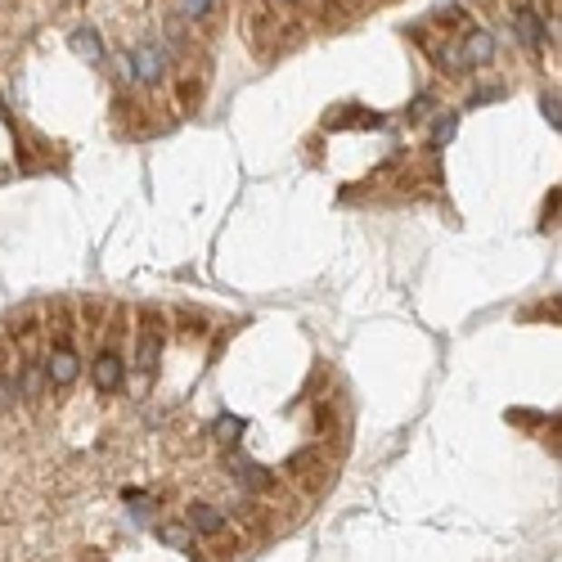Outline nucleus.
I'll return each mask as SVG.
<instances>
[{
    "instance_id": "obj_15",
    "label": "nucleus",
    "mask_w": 562,
    "mask_h": 562,
    "mask_svg": "<svg viewBox=\"0 0 562 562\" xmlns=\"http://www.w3.org/2000/svg\"><path fill=\"white\" fill-rule=\"evenodd\" d=\"M18 405V383H14V373H0V414H9Z\"/></svg>"
},
{
    "instance_id": "obj_2",
    "label": "nucleus",
    "mask_w": 562,
    "mask_h": 562,
    "mask_svg": "<svg viewBox=\"0 0 562 562\" xmlns=\"http://www.w3.org/2000/svg\"><path fill=\"white\" fill-rule=\"evenodd\" d=\"M284 468H288L293 481H306L311 490H325L329 477H334V454H329L325 446H306V450H297Z\"/></svg>"
},
{
    "instance_id": "obj_13",
    "label": "nucleus",
    "mask_w": 562,
    "mask_h": 562,
    "mask_svg": "<svg viewBox=\"0 0 562 562\" xmlns=\"http://www.w3.org/2000/svg\"><path fill=\"white\" fill-rule=\"evenodd\" d=\"M243 428H247V423H243V419H238V414H225V419H217V428H212V432H217V437H221V441H229V446H234V441H238V432H243Z\"/></svg>"
},
{
    "instance_id": "obj_24",
    "label": "nucleus",
    "mask_w": 562,
    "mask_h": 562,
    "mask_svg": "<svg viewBox=\"0 0 562 562\" xmlns=\"http://www.w3.org/2000/svg\"><path fill=\"white\" fill-rule=\"evenodd\" d=\"M288 5H302V0H288Z\"/></svg>"
},
{
    "instance_id": "obj_14",
    "label": "nucleus",
    "mask_w": 562,
    "mask_h": 562,
    "mask_svg": "<svg viewBox=\"0 0 562 562\" xmlns=\"http://www.w3.org/2000/svg\"><path fill=\"white\" fill-rule=\"evenodd\" d=\"M450 140H454V112H441L432 126V149H446Z\"/></svg>"
},
{
    "instance_id": "obj_6",
    "label": "nucleus",
    "mask_w": 562,
    "mask_h": 562,
    "mask_svg": "<svg viewBox=\"0 0 562 562\" xmlns=\"http://www.w3.org/2000/svg\"><path fill=\"white\" fill-rule=\"evenodd\" d=\"M14 383H18V401L36 405V401L50 392V383H45V355H36V351H23V364H18Z\"/></svg>"
},
{
    "instance_id": "obj_5",
    "label": "nucleus",
    "mask_w": 562,
    "mask_h": 562,
    "mask_svg": "<svg viewBox=\"0 0 562 562\" xmlns=\"http://www.w3.org/2000/svg\"><path fill=\"white\" fill-rule=\"evenodd\" d=\"M126 59H131V77L140 86H158L167 77V45H158V41H140Z\"/></svg>"
},
{
    "instance_id": "obj_22",
    "label": "nucleus",
    "mask_w": 562,
    "mask_h": 562,
    "mask_svg": "<svg viewBox=\"0 0 562 562\" xmlns=\"http://www.w3.org/2000/svg\"><path fill=\"white\" fill-rule=\"evenodd\" d=\"M522 5H531V0H513V9H522Z\"/></svg>"
},
{
    "instance_id": "obj_10",
    "label": "nucleus",
    "mask_w": 562,
    "mask_h": 562,
    "mask_svg": "<svg viewBox=\"0 0 562 562\" xmlns=\"http://www.w3.org/2000/svg\"><path fill=\"white\" fill-rule=\"evenodd\" d=\"M229 472H234V481H238L243 490H252V495H266V490L275 486V472L261 468V463H252V459H234Z\"/></svg>"
},
{
    "instance_id": "obj_7",
    "label": "nucleus",
    "mask_w": 562,
    "mask_h": 562,
    "mask_svg": "<svg viewBox=\"0 0 562 562\" xmlns=\"http://www.w3.org/2000/svg\"><path fill=\"white\" fill-rule=\"evenodd\" d=\"M459 54H463V68H468V73H472V68H486V63L495 59V36H490L486 27H463Z\"/></svg>"
},
{
    "instance_id": "obj_9",
    "label": "nucleus",
    "mask_w": 562,
    "mask_h": 562,
    "mask_svg": "<svg viewBox=\"0 0 562 562\" xmlns=\"http://www.w3.org/2000/svg\"><path fill=\"white\" fill-rule=\"evenodd\" d=\"M185 527H189L194 536H203V540H221L225 536V513L217 509V504H208V499H194L189 513H185Z\"/></svg>"
},
{
    "instance_id": "obj_3",
    "label": "nucleus",
    "mask_w": 562,
    "mask_h": 562,
    "mask_svg": "<svg viewBox=\"0 0 562 562\" xmlns=\"http://www.w3.org/2000/svg\"><path fill=\"white\" fill-rule=\"evenodd\" d=\"M91 383H95L100 396H117L126 387V355H121V346H104L100 342V351L91 360Z\"/></svg>"
},
{
    "instance_id": "obj_21",
    "label": "nucleus",
    "mask_w": 562,
    "mask_h": 562,
    "mask_svg": "<svg viewBox=\"0 0 562 562\" xmlns=\"http://www.w3.org/2000/svg\"><path fill=\"white\" fill-rule=\"evenodd\" d=\"M428 109H432V95H419V100L410 104V117H423Z\"/></svg>"
},
{
    "instance_id": "obj_20",
    "label": "nucleus",
    "mask_w": 562,
    "mask_h": 562,
    "mask_svg": "<svg viewBox=\"0 0 562 562\" xmlns=\"http://www.w3.org/2000/svg\"><path fill=\"white\" fill-rule=\"evenodd\" d=\"M490 100H499V91H477V95L468 100V109H481V104H490Z\"/></svg>"
},
{
    "instance_id": "obj_4",
    "label": "nucleus",
    "mask_w": 562,
    "mask_h": 562,
    "mask_svg": "<svg viewBox=\"0 0 562 562\" xmlns=\"http://www.w3.org/2000/svg\"><path fill=\"white\" fill-rule=\"evenodd\" d=\"M77 378H82V351H77V342L50 346V351H45V383H50L54 392H68Z\"/></svg>"
},
{
    "instance_id": "obj_18",
    "label": "nucleus",
    "mask_w": 562,
    "mask_h": 562,
    "mask_svg": "<svg viewBox=\"0 0 562 562\" xmlns=\"http://www.w3.org/2000/svg\"><path fill=\"white\" fill-rule=\"evenodd\" d=\"M540 109H545V121H549V126L558 131V126H562V104H558V95H545V104H540Z\"/></svg>"
},
{
    "instance_id": "obj_23",
    "label": "nucleus",
    "mask_w": 562,
    "mask_h": 562,
    "mask_svg": "<svg viewBox=\"0 0 562 562\" xmlns=\"http://www.w3.org/2000/svg\"><path fill=\"white\" fill-rule=\"evenodd\" d=\"M0 360H5V334H0Z\"/></svg>"
},
{
    "instance_id": "obj_17",
    "label": "nucleus",
    "mask_w": 562,
    "mask_h": 562,
    "mask_svg": "<svg viewBox=\"0 0 562 562\" xmlns=\"http://www.w3.org/2000/svg\"><path fill=\"white\" fill-rule=\"evenodd\" d=\"M100 315H104V302H82V320H86L82 329H86V334H100V329H104Z\"/></svg>"
},
{
    "instance_id": "obj_8",
    "label": "nucleus",
    "mask_w": 562,
    "mask_h": 562,
    "mask_svg": "<svg viewBox=\"0 0 562 562\" xmlns=\"http://www.w3.org/2000/svg\"><path fill=\"white\" fill-rule=\"evenodd\" d=\"M513 32H518V45H527V50H545V45L554 41L549 27H545V18H540L531 5L513 9Z\"/></svg>"
},
{
    "instance_id": "obj_11",
    "label": "nucleus",
    "mask_w": 562,
    "mask_h": 562,
    "mask_svg": "<svg viewBox=\"0 0 562 562\" xmlns=\"http://www.w3.org/2000/svg\"><path fill=\"white\" fill-rule=\"evenodd\" d=\"M158 540H162L167 549H176V554H194V531H189L185 522H167V527H158Z\"/></svg>"
},
{
    "instance_id": "obj_19",
    "label": "nucleus",
    "mask_w": 562,
    "mask_h": 562,
    "mask_svg": "<svg viewBox=\"0 0 562 562\" xmlns=\"http://www.w3.org/2000/svg\"><path fill=\"white\" fill-rule=\"evenodd\" d=\"M180 320H185L180 329H185V334H189V337H194V334H208V325H203V315H189V311H180Z\"/></svg>"
},
{
    "instance_id": "obj_16",
    "label": "nucleus",
    "mask_w": 562,
    "mask_h": 562,
    "mask_svg": "<svg viewBox=\"0 0 562 562\" xmlns=\"http://www.w3.org/2000/svg\"><path fill=\"white\" fill-rule=\"evenodd\" d=\"M212 9H217V0H180V14H185V18H194V23L212 18Z\"/></svg>"
},
{
    "instance_id": "obj_12",
    "label": "nucleus",
    "mask_w": 562,
    "mask_h": 562,
    "mask_svg": "<svg viewBox=\"0 0 562 562\" xmlns=\"http://www.w3.org/2000/svg\"><path fill=\"white\" fill-rule=\"evenodd\" d=\"M73 50H77L82 59H91V63H104V45H100V32H95V27H82V32L73 36Z\"/></svg>"
},
{
    "instance_id": "obj_1",
    "label": "nucleus",
    "mask_w": 562,
    "mask_h": 562,
    "mask_svg": "<svg viewBox=\"0 0 562 562\" xmlns=\"http://www.w3.org/2000/svg\"><path fill=\"white\" fill-rule=\"evenodd\" d=\"M140 315V342H135V373L140 378H153V369H158V355H162V337H167V311H158V306H140L135 311Z\"/></svg>"
}]
</instances>
